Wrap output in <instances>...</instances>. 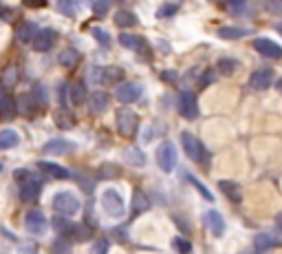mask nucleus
<instances>
[{
	"mask_svg": "<svg viewBox=\"0 0 282 254\" xmlns=\"http://www.w3.org/2000/svg\"><path fill=\"white\" fill-rule=\"evenodd\" d=\"M53 210L58 212V217H66L68 219V217L77 215V210H80V199L71 190H62L53 197Z\"/></svg>",
	"mask_w": 282,
	"mask_h": 254,
	"instance_id": "f257e3e1",
	"label": "nucleus"
},
{
	"mask_svg": "<svg viewBox=\"0 0 282 254\" xmlns=\"http://www.w3.org/2000/svg\"><path fill=\"white\" fill-rule=\"evenodd\" d=\"M181 146H183L185 155L192 159V162L201 163V166L205 163V166H207V153H205V148H203V142H199L192 133L183 130V133H181Z\"/></svg>",
	"mask_w": 282,
	"mask_h": 254,
	"instance_id": "f03ea898",
	"label": "nucleus"
},
{
	"mask_svg": "<svg viewBox=\"0 0 282 254\" xmlns=\"http://www.w3.org/2000/svg\"><path fill=\"white\" fill-rule=\"evenodd\" d=\"M117 130L119 135L133 139L139 130V115L133 109H119L117 110Z\"/></svg>",
	"mask_w": 282,
	"mask_h": 254,
	"instance_id": "7ed1b4c3",
	"label": "nucleus"
},
{
	"mask_svg": "<svg viewBox=\"0 0 282 254\" xmlns=\"http://www.w3.org/2000/svg\"><path fill=\"white\" fill-rule=\"evenodd\" d=\"M101 206H104V210L108 212L110 217H124V212H126L124 199H121V195L117 190H113V188L101 192Z\"/></svg>",
	"mask_w": 282,
	"mask_h": 254,
	"instance_id": "20e7f679",
	"label": "nucleus"
},
{
	"mask_svg": "<svg viewBox=\"0 0 282 254\" xmlns=\"http://www.w3.org/2000/svg\"><path fill=\"white\" fill-rule=\"evenodd\" d=\"M157 163L163 173H172L174 166H177V148L170 142H163L157 148Z\"/></svg>",
	"mask_w": 282,
	"mask_h": 254,
	"instance_id": "39448f33",
	"label": "nucleus"
},
{
	"mask_svg": "<svg viewBox=\"0 0 282 254\" xmlns=\"http://www.w3.org/2000/svg\"><path fill=\"white\" fill-rule=\"evenodd\" d=\"M179 113L185 120H196L199 117V102L192 91H181L179 93Z\"/></svg>",
	"mask_w": 282,
	"mask_h": 254,
	"instance_id": "423d86ee",
	"label": "nucleus"
},
{
	"mask_svg": "<svg viewBox=\"0 0 282 254\" xmlns=\"http://www.w3.org/2000/svg\"><path fill=\"white\" fill-rule=\"evenodd\" d=\"M139 95H141V84H137V82H124L115 91V97L121 104H133L134 100H139Z\"/></svg>",
	"mask_w": 282,
	"mask_h": 254,
	"instance_id": "0eeeda50",
	"label": "nucleus"
},
{
	"mask_svg": "<svg viewBox=\"0 0 282 254\" xmlns=\"http://www.w3.org/2000/svg\"><path fill=\"white\" fill-rule=\"evenodd\" d=\"M47 225H49L47 217H44L40 210H31V212H27V217H24V228H27L31 235H42V232L47 230Z\"/></svg>",
	"mask_w": 282,
	"mask_h": 254,
	"instance_id": "6e6552de",
	"label": "nucleus"
},
{
	"mask_svg": "<svg viewBox=\"0 0 282 254\" xmlns=\"http://www.w3.org/2000/svg\"><path fill=\"white\" fill-rule=\"evenodd\" d=\"M273 84V71L271 69H258V71H253L251 77H249V87L253 91H265Z\"/></svg>",
	"mask_w": 282,
	"mask_h": 254,
	"instance_id": "1a4fd4ad",
	"label": "nucleus"
},
{
	"mask_svg": "<svg viewBox=\"0 0 282 254\" xmlns=\"http://www.w3.org/2000/svg\"><path fill=\"white\" fill-rule=\"evenodd\" d=\"M253 49L258 53H263L265 58H282V47L280 44H276L273 40H267V38H256L253 40Z\"/></svg>",
	"mask_w": 282,
	"mask_h": 254,
	"instance_id": "9d476101",
	"label": "nucleus"
},
{
	"mask_svg": "<svg viewBox=\"0 0 282 254\" xmlns=\"http://www.w3.org/2000/svg\"><path fill=\"white\" fill-rule=\"evenodd\" d=\"M110 104V95L106 91H95L93 95H88V110L93 115H101Z\"/></svg>",
	"mask_w": 282,
	"mask_h": 254,
	"instance_id": "9b49d317",
	"label": "nucleus"
},
{
	"mask_svg": "<svg viewBox=\"0 0 282 254\" xmlns=\"http://www.w3.org/2000/svg\"><path fill=\"white\" fill-rule=\"evenodd\" d=\"M55 40H58V34H55V31L42 29V31H38V36L33 38V49L35 51H49V49H53Z\"/></svg>",
	"mask_w": 282,
	"mask_h": 254,
	"instance_id": "f8f14e48",
	"label": "nucleus"
},
{
	"mask_svg": "<svg viewBox=\"0 0 282 254\" xmlns=\"http://www.w3.org/2000/svg\"><path fill=\"white\" fill-rule=\"evenodd\" d=\"M75 150V144L68 139H51L44 144V153L47 155H68Z\"/></svg>",
	"mask_w": 282,
	"mask_h": 254,
	"instance_id": "ddd939ff",
	"label": "nucleus"
},
{
	"mask_svg": "<svg viewBox=\"0 0 282 254\" xmlns=\"http://www.w3.org/2000/svg\"><path fill=\"white\" fill-rule=\"evenodd\" d=\"M38 168L42 170V173H47V177H51V179H71V170H68V168L58 166V163L38 162Z\"/></svg>",
	"mask_w": 282,
	"mask_h": 254,
	"instance_id": "4468645a",
	"label": "nucleus"
},
{
	"mask_svg": "<svg viewBox=\"0 0 282 254\" xmlns=\"http://www.w3.org/2000/svg\"><path fill=\"white\" fill-rule=\"evenodd\" d=\"M40 195V179L35 175H31L29 179H24L22 181V190H20V197H22L24 201H33L38 199Z\"/></svg>",
	"mask_w": 282,
	"mask_h": 254,
	"instance_id": "2eb2a0df",
	"label": "nucleus"
},
{
	"mask_svg": "<svg viewBox=\"0 0 282 254\" xmlns=\"http://www.w3.org/2000/svg\"><path fill=\"white\" fill-rule=\"evenodd\" d=\"M203 221H205V225L212 230V235H214V236H220L225 232V221H223V217H220V212L210 210L205 217H203Z\"/></svg>",
	"mask_w": 282,
	"mask_h": 254,
	"instance_id": "dca6fc26",
	"label": "nucleus"
},
{
	"mask_svg": "<svg viewBox=\"0 0 282 254\" xmlns=\"http://www.w3.org/2000/svg\"><path fill=\"white\" fill-rule=\"evenodd\" d=\"M20 144V135L14 128H2L0 130V150L16 148Z\"/></svg>",
	"mask_w": 282,
	"mask_h": 254,
	"instance_id": "f3484780",
	"label": "nucleus"
},
{
	"mask_svg": "<svg viewBox=\"0 0 282 254\" xmlns=\"http://www.w3.org/2000/svg\"><path fill=\"white\" fill-rule=\"evenodd\" d=\"M119 44L126 49H133V51H144L146 42L141 36H134V34H119Z\"/></svg>",
	"mask_w": 282,
	"mask_h": 254,
	"instance_id": "a211bd4d",
	"label": "nucleus"
},
{
	"mask_svg": "<svg viewBox=\"0 0 282 254\" xmlns=\"http://www.w3.org/2000/svg\"><path fill=\"white\" fill-rule=\"evenodd\" d=\"M273 245H278V239L273 235H267V232L256 235V239H253V248H256V252H267V250L273 248Z\"/></svg>",
	"mask_w": 282,
	"mask_h": 254,
	"instance_id": "6ab92c4d",
	"label": "nucleus"
},
{
	"mask_svg": "<svg viewBox=\"0 0 282 254\" xmlns=\"http://www.w3.org/2000/svg\"><path fill=\"white\" fill-rule=\"evenodd\" d=\"M148 208H150V199L141 190H134L133 192V217H137V215H141V212H146Z\"/></svg>",
	"mask_w": 282,
	"mask_h": 254,
	"instance_id": "aec40b11",
	"label": "nucleus"
},
{
	"mask_svg": "<svg viewBox=\"0 0 282 254\" xmlns=\"http://www.w3.org/2000/svg\"><path fill=\"white\" fill-rule=\"evenodd\" d=\"M124 159L130 163V166H137V168H144L146 166V155L141 153L137 146H133V148H126L124 150Z\"/></svg>",
	"mask_w": 282,
	"mask_h": 254,
	"instance_id": "412c9836",
	"label": "nucleus"
},
{
	"mask_svg": "<svg viewBox=\"0 0 282 254\" xmlns=\"http://www.w3.org/2000/svg\"><path fill=\"white\" fill-rule=\"evenodd\" d=\"M16 106H18V113H22V115H31V113H33L35 110V100H33V95H27V93H24V95H20L18 100H16Z\"/></svg>",
	"mask_w": 282,
	"mask_h": 254,
	"instance_id": "4be33fe9",
	"label": "nucleus"
},
{
	"mask_svg": "<svg viewBox=\"0 0 282 254\" xmlns=\"http://www.w3.org/2000/svg\"><path fill=\"white\" fill-rule=\"evenodd\" d=\"M18 40L20 42H33V38L38 36V29H35V24L33 22H22L18 27Z\"/></svg>",
	"mask_w": 282,
	"mask_h": 254,
	"instance_id": "5701e85b",
	"label": "nucleus"
},
{
	"mask_svg": "<svg viewBox=\"0 0 282 254\" xmlns=\"http://www.w3.org/2000/svg\"><path fill=\"white\" fill-rule=\"evenodd\" d=\"M218 188H220V190H223L227 197H230L232 201H240V197H243V195H240V186H238L236 181H230V179H225V181H218Z\"/></svg>",
	"mask_w": 282,
	"mask_h": 254,
	"instance_id": "b1692460",
	"label": "nucleus"
},
{
	"mask_svg": "<svg viewBox=\"0 0 282 254\" xmlns=\"http://www.w3.org/2000/svg\"><path fill=\"white\" fill-rule=\"evenodd\" d=\"M121 175V168L117 163H101L97 170V179H117Z\"/></svg>",
	"mask_w": 282,
	"mask_h": 254,
	"instance_id": "393cba45",
	"label": "nucleus"
},
{
	"mask_svg": "<svg viewBox=\"0 0 282 254\" xmlns=\"http://www.w3.org/2000/svg\"><path fill=\"white\" fill-rule=\"evenodd\" d=\"M124 77V71L117 67H108V69H101V84H115Z\"/></svg>",
	"mask_w": 282,
	"mask_h": 254,
	"instance_id": "a878e982",
	"label": "nucleus"
},
{
	"mask_svg": "<svg viewBox=\"0 0 282 254\" xmlns=\"http://www.w3.org/2000/svg\"><path fill=\"white\" fill-rule=\"evenodd\" d=\"M18 113V106H16V100L9 95L0 97V115L2 117H14Z\"/></svg>",
	"mask_w": 282,
	"mask_h": 254,
	"instance_id": "bb28decb",
	"label": "nucleus"
},
{
	"mask_svg": "<svg viewBox=\"0 0 282 254\" xmlns=\"http://www.w3.org/2000/svg\"><path fill=\"white\" fill-rule=\"evenodd\" d=\"M115 24L117 27H134V24H137V16H134L133 11L119 9L115 14Z\"/></svg>",
	"mask_w": 282,
	"mask_h": 254,
	"instance_id": "cd10ccee",
	"label": "nucleus"
},
{
	"mask_svg": "<svg viewBox=\"0 0 282 254\" xmlns=\"http://www.w3.org/2000/svg\"><path fill=\"white\" fill-rule=\"evenodd\" d=\"M216 69H218V73H223V75H234V73L238 71V60H234V58H220L218 64H216Z\"/></svg>",
	"mask_w": 282,
	"mask_h": 254,
	"instance_id": "c85d7f7f",
	"label": "nucleus"
},
{
	"mask_svg": "<svg viewBox=\"0 0 282 254\" xmlns=\"http://www.w3.org/2000/svg\"><path fill=\"white\" fill-rule=\"evenodd\" d=\"M249 29H243V27H220L218 29V36L225 40H236V38H243L247 36Z\"/></svg>",
	"mask_w": 282,
	"mask_h": 254,
	"instance_id": "c756f323",
	"label": "nucleus"
},
{
	"mask_svg": "<svg viewBox=\"0 0 282 254\" xmlns=\"http://www.w3.org/2000/svg\"><path fill=\"white\" fill-rule=\"evenodd\" d=\"M60 64H62V67H75L77 62H80V53L75 51V49H64L62 53H60Z\"/></svg>",
	"mask_w": 282,
	"mask_h": 254,
	"instance_id": "7c9ffc66",
	"label": "nucleus"
},
{
	"mask_svg": "<svg viewBox=\"0 0 282 254\" xmlns=\"http://www.w3.org/2000/svg\"><path fill=\"white\" fill-rule=\"evenodd\" d=\"M55 124H58L60 128H73V126H75V117H73L66 109H62L55 113Z\"/></svg>",
	"mask_w": 282,
	"mask_h": 254,
	"instance_id": "2f4dec72",
	"label": "nucleus"
},
{
	"mask_svg": "<svg viewBox=\"0 0 282 254\" xmlns=\"http://www.w3.org/2000/svg\"><path fill=\"white\" fill-rule=\"evenodd\" d=\"M84 100H86V87L82 82H75L71 89V102L73 104H82Z\"/></svg>",
	"mask_w": 282,
	"mask_h": 254,
	"instance_id": "473e14b6",
	"label": "nucleus"
},
{
	"mask_svg": "<svg viewBox=\"0 0 282 254\" xmlns=\"http://www.w3.org/2000/svg\"><path fill=\"white\" fill-rule=\"evenodd\" d=\"M185 179H187V181H190V183H192V186H194V188H196V190L201 192V195H203V197H205L207 201H214V195H212V192H210V190H207V188H205V186H203V183H201V181H199V179H196V177H194V175L185 173Z\"/></svg>",
	"mask_w": 282,
	"mask_h": 254,
	"instance_id": "72a5a7b5",
	"label": "nucleus"
},
{
	"mask_svg": "<svg viewBox=\"0 0 282 254\" xmlns=\"http://www.w3.org/2000/svg\"><path fill=\"white\" fill-rule=\"evenodd\" d=\"M172 245H174V250H177L179 254H190L192 252V243L187 239H183V236H174Z\"/></svg>",
	"mask_w": 282,
	"mask_h": 254,
	"instance_id": "f704fd0d",
	"label": "nucleus"
},
{
	"mask_svg": "<svg viewBox=\"0 0 282 254\" xmlns=\"http://www.w3.org/2000/svg\"><path fill=\"white\" fill-rule=\"evenodd\" d=\"M53 225H55V230H58V232H62V235H66V232L75 230V225H73V223H68V221H66V217H55V219H53Z\"/></svg>",
	"mask_w": 282,
	"mask_h": 254,
	"instance_id": "c9c22d12",
	"label": "nucleus"
},
{
	"mask_svg": "<svg viewBox=\"0 0 282 254\" xmlns=\"http://www.w3.org/2000/svg\"><path fill=\"white\" fill-rule=\"evenodd\" d=\"M177 11H179V5H177V2H170V5L166 2V5H161V7L157 9V18L163 20V18H167V16H174Z\"/></svg>",
	"mask_w": 282,
	"mask_h": 254,
	"instance_id": "e433bc0d",
	"label": "nucleus"
},
{
	"mask_svg": "<svg viewBox=\"0 0 282 254\" xmlns=\"http://www.w3.org/2000/svg\"><path fill=\"white\" fill-rule=\"evenodd\" d=\"M31 95H33L35 104H38V106H42L44 102H47V89H44L42 84H35V87H33V91H31Z\"/></svg>",
	"mask_w": 282,
	"mask_h": 254,
	"instance_id": "4c0bfd02",
	"label": "nucleus"
},
{
	"mask_svg": "<svg viewBox=\"0 0 282 254\" xmlns=\"http://www.w3.org/2000/svg\"><path fill=\"white\" fill-rule=\"evenodd\" d=\"M16 82H18V73H16V69H7V71L2 73V87H14Z\"/></svg>",
	"mask_w": 282,
	"mask_h": 254,
	"instance_id": "58836bf2",
	"label": "nucleus"
},
{
	"mask_svg": "<svg viewBox=\"0 0 282 254\" xmlns=\"http://www.w3.org/2000/svg\"><path fill=\"white\" fill-rule=\"evenodd\" d=\"M75 239L77 241H88L91 239V228L88 225H75Z\"/></svg>",
	"mask_w": 282,
	"mask_h": 254,
	"instance_id": "ea45409f",
	"label": "nucleus"
},
{
	"mask_svg": "<svg viewBox=\"0 0 282 254\" xmlns=\"http://www.w3.org/2000/svg\"><path fill=\"white\" fill-rule=\"evenodd\" d=\"M93 38H95L101 47H110V38H108V34H106L104 29H93Z\"/></svg>",
	"mask_w": 282,
	"mask_h": 254,
	"instance_id": "a19ab883",
	"label": "nucleus"
},
{
	"mask_svg": "<svg viewBox=\"0 0 282 254\" xmlns=\"http://www.w3.org/2000/svg\"><path fill=\"white\" fill-rule=\"evenodd\" d=\"M106 252H108V241H106V239H97L95 243H93L91 254H106Z\"/></svg>",
	"mask_w": 282,
	"mask_h": 254,
	"instance_id": "79ce46f5",
	"label": "nucleus"
},
{
	"mask_svg": "<svg viewBox=\"0 0 282 254\" xmlns=\"http://www.w3.org/2000/svg\"><path fill=\"white\" fill-rule=\"evenodd\" d=\"M108 9H110V2H108V0H97V2H93V11H95L97 16H104Z\"/></svg>",
	"mask_w": 282,
	"mask_h": 254,
	"instance_id": "37998d69",
	"label": "nucleus"
},
{
	"mask_svg": "<svg viewBox=\"0 0 282 254\" xmlns=\"http://www.w3.org/2000/svg\"><path fill=\"white\" fill-rule=\"evenodd\" d=\"M53 248H55V254H68V250H71L66 241H60V239L53 243Z\"/></svg>",
	"mask_w": 282,
	"mask_h": 254,
	"instance_id": "c03bdc74",
	"label": "nucleus"
},
{
	"mask_svg": "<svg viewBox=\"0 0 282 254\" xmlns=\"http://www.w3.org/2000/svg\"><path fill=\"white\" fill-rule=\"evenodd\" d=\"M58 9L62 11V14H66L68 18H73V16H75V11H73V7L68 5V2H58Z\"/></svg>",
	"mask_w": 282,
	"mask_h": 254,
	"instance_id": "a18cd8bd",
	"label": "nucleus"
},
{
	"mask_svg": "<svg viewBox=\"0 0 282 254\" xmlns=\"http://www.w3.org/2000/svg\"><path fill=\"white\" fill-rule=\"evenodd\" d=\"M174 221H177V223H179V228H181L183 232H187V235H190V232H192L190 223H187V221H183V219H181V217H179V215H174Z\"/></svg>",
	"mask_w": 282,
	"mask_h": 254,
	"instance_id": "49530a36",
	"label": "nucleus"
},
{
	"mask_svg": "<svg viewBox=\"0 0 282 254\" xmlns=\"http://www.w3.org/2000/svg\"><path fill=\"white\" fill-rule=\"evenodd\" d=\"M216 80V71H207V75H205V80H201V87L205 89L207 84H212V82Z\"/></svg>",
	"mask_w": 282,
	"mask_h": 254,
	"instance_id": "de8ad7c7",
	"label": "nucleus"
},
{
	"mask_svg": "<svg viewBox=\"0 0 282 254\" xmlns=\"http://www.w3.org/2000/svg\"><path fill=\"white\" fill-rule=\"evenodd\" d=\"M267 9L271 11V14H278V16H280V14H282V2H269Z\"/></svg>",
	"mask_w": 282,
	"mask_h": 254,
	"instance_id": "09e8293b",
	"label": "nucleus"
},
{
	"mask_svg": "<svg viewBox=\"0 0 282 254\" xmlns=\"http://www.w3.org/2000/svg\"><path fill=\"white\" fill-rule=\"evenodd\" d=\"M113 236H115V239H119V241H126V232H124V228H115V230H113Z\"/></svg>",
	"mask_w": 282,
	"mask_h": 254,
	"instance_id": "8fccbe9b",
	"label": "nucleus"
},
{
	"mask_svg": "<svg viewBox=\"0 0 282 254\" xmlns=\"http://www.w3.org/2000/svg\"><path fill=\"white\" fill-rule=\"evenodd\" d=\"M20 254H35V245H22Z\"/></svg>",
	"mask_w": 282,
	"mask_h": 254,
	"instance_id": "3c124183",
	"label": "nucleus"
},
{
	"mask_svg": "<svg viewBox=\"0 0 282 254\" xmlns=\"http://www.w3.org/2000/svg\"><path fill=\"white\" fill-rule=\"evenodd\" d=\"M276 228L282 232V212H280V215H276Z\"/></svg>",
	"mask_w": 282,
	"mask_h": 254,
	"instance_id": "603ef678",
	"label": "nucleus"
},
{
	"mask_svg": "<svg viewBox=\"0 0 282 254\" xmlns=\"http://www.w3.org/2000/svg\"><path fill=\"white\" fill-rule=\"evenodd\" d=\"M163 77H166V80H177V73H172V71H166V73H163Z\"/></svg>",
	"mask_w": 282,
	"mask_h": 254,
	"instance_id": "864d4df0",
	"label": "nucleus"
},
{
	"mask_svg": "<svg viewBox=\"0 0 282 254\" xmlns=\"http://www.w3.org/2000/svg\"><path fill=\"white\" fill-rule=\"evenodd\" d=\"M276 87H278V91H280V93H282V77H280V80H278V82H276Z\"/></svg>",
	"mask_w": 282,
	"mask_h": 254,
	"instance_id": "5fc2aeb1",
	"label": "nucleus"
},
{
	"mask_svg": "<svg viewBox=\"0 0 282 254\" xmlns=\"http://www.w3.org/2000/svg\"><path fill=\"white\" fill-rule=\"evenodd\" d=\"M238 254H253V250H243V252H238Z\"/></svg>",
	"mask_w": 282,
	"mask_h": 254,
	"instance_id": "6e6d98bb",
	"label": "nucleus"
},
{
	"mask_svg": "<svg viewBox=\"0 0 282 254\" xmlns=\"http://www.w3.org/2000/svg\"><path fill=\"white\" fill-rule=\"evenodd\" d=\"M276 31H280V34H282V22H280V24H276Z\"/></svg>",
	"mask_w": 282,
	"mask_h": 254,
	"instance_id": "4d7b16f0",
	"label": "nucleus"
},
{
	"mask_svg": "<svg viewBox=\"0 0 282 254\" xmlns=\"http://www.w3.org/2000/svg\"><path fill=\"white\" fill-rule=\"evenodd\" d=\"M0 11H2V7H0Z\"/></svg>",
	"mask_w": 282,
	"mask_h": 254,
	"instance_id": "13d9d810",
	"label": "nucleus"
}]
</instances>
